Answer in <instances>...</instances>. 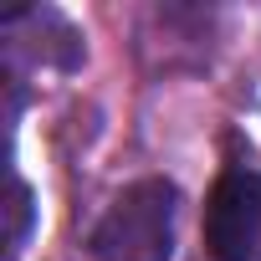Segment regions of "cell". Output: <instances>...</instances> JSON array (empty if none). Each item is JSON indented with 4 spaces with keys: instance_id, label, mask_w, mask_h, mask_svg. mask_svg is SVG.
<instances>
[{
    "instance_id": "2",
    "label": "cell",
    "mask_w": 261,
    "mask_h": 261,
    "mask_svg": "<svg viewBox=\"0 0 261 261\" xmlns=\"http://www.w3.org/2000/svg\"><path fill=\"white\" fill-rule=\"evenodd\" d=\"M205 251L215 261H261V174L225 164L205 200Z\"/></svg>"
},
{
    "instance_id": "1",
    "label": "cell",
    "mask_w": 261,
    "mask_h": 261,
    "mask_svg": "<svg viewBox=\"0 0 261 261\" xmlns=\"http://www.w3.org/2000/svg\"><path fill=\"white\" fill-rule=\"evenodd\" d=\"M92 261H169L174 251V185L139 179L128 185L92 230Z\"/></svg>"
},
{
    "instance_id": "3",
    "label": "cell",
    "mask_w": 261,
    "mask_h": 261,
    "mask_svg": "<svg viewBox=\"0 0 261 261\" xmlns=\"http://www.w3.org/2000/svg\"><path fill=\"white\" fill-rule=\"evenodd\" d=\"M26 236H31V190L16 179V190H11V256L26 246Z\"/></svg>"
}]
</instances>
